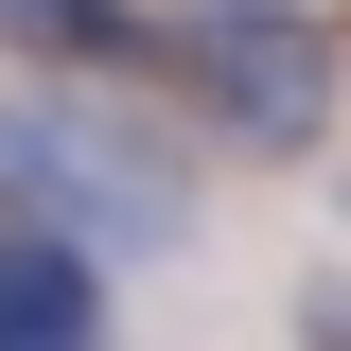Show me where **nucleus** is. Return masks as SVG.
Here are the masks:
<instances>
[{"label": "nucleus", "instance_id": "nucleus-1", "mask_svg": "<svg viewBox=\"0 0 351 351\" xmlns=\"http://www.w3.org/2000/svg\"><path fill=\"white\" fill-rule=\"evenodd\" d=\"M0 211L71 228L88 263H158L193 228V193H176V141L123 106H0Z\"/></svg>", "mask_w": 351, "mask_h": 351}, {"label": "nucleus", "instance_id": "nucleus-2", "mask_svg": "<svg viewBox=\"0 0 351 351\" xmlns=\"http://www.w3.org/2000/svg\"><path fill=\"white\" fill-rule=\"evenodd\" d=\"M158 53L211 106V141H246V158H299L334 123V36H316L299 0H193V18H158Z\"/></svg>", "mask_w": 351, "mask_h": 351}, {"label": "nucleus", "instance_id": "nucleus-3", "mask_svg": "<svg viewBox=\"0 0 351 351\" xmlns=\"http://www.w3.org/2000/svg\"><path fill=\"white\" fill-rule=\"evenodd\" d=\"M0 351H106V263L0 211Z\"/></svg>", "mask_w": 351, "mask_h": 351}, {"label": "nucleus", "instance_id": "nucleus-4", "mask_svg": "<svg viewBox=\"0 0 351 351\" xmlns=\"http://www.w3.org/2000/svg\"><path fill=\"white\" fill-rule=\"evenodd\" d=\"M0 53H36L71 88H123V71H158V18L141 0H0Z\"/></svg>", "mask_w": 351, "mask_h": 351}]
</instances>
